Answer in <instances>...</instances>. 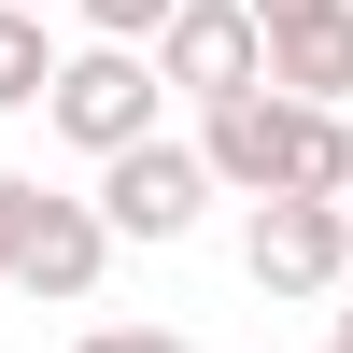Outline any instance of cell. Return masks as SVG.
I'll return each mask as SVG.
<instances>
[{
	"instance_id": "obj_1",
	"label": "cell",
	"mask_w": 353,
	"mask_h": 353,
	"mask_svg": "<svg viewBox=\"0 0 353 353\" xmlns=\"http://www.w3.org/2000/svg\"><path fill=\"white\" fill-rule=\"evenodd\" d=\"M43 128L71 141V156H141L156 141V57H128V43H85V57H57V99H43Z\"/></svg>"
},
{
	"instance_id": "obj_2",
	"label": "cell",
	"mask_w": 353,
	"mask_h": 353,
	"mask_svg": "<svg viewBox=\"0 0 353 353\" xmlns=\"http://www.w3.org/2000/svg\"><path fill=\"white\" fill-rule=\"evenodd\" d=\"M297 156H311V113L269 99V85L226 99V113H198V170H212V198H254V212H269V198H297Z\"/></svg>"
},
{
	"instance_id": "obj_3",
	"label": "cell",
	"mask_w": 353,
	"mask_h": 353,
	"mask_svg": "<svg viewBox=\"0 0 353 353\" xmlns=\"http://www.w3.org/2000/svg\"><path fill=\"white\" fill-rule=\"evenodd\" d=\"M198 212H212V170H198V141H170V128L99 170V226L113 241H198Z\"/></svg>"
},
{
	"instance_id": "obj_4",
	"label": "cell",
	"mask_w": 353,
	"mask_h": 353,
	"mask_svg": "<svg viewBox=\"0 0 353 353\" xmlns=\"http://www.w3.org/2000/svg\"><path fill=\"white\" fill-rule=\"evenodd\" d=\"M156 85H184L198 113L254 99V85H269V28H254L241 0H184V14H170V43H156Z\"/></svg>"
},
{
	"instance_id": "obj_5",
	"label": "cell",
	"mask_w": 353,
	"mask_h": 353,
	"mask_svg": "<svg viewBox=\"0 0 353 353\" xmlns=\"http://www.w3.org/2000/svg\"><path fill=\"white\" fill-rule=\"evenodd\" d=\"M241 269H254V297H339L353 212H339V198H269V212L241 226Z\"/></svg>"
},
{
	"instance_id": "obj_6",
	"label": "cell",
	"mask_w": 353,
	"mask_h": 353,
	"mask_svg": "<svg viewBox=\"0 0 353 353\" xmlns=\"http://www.w3.org/2000/svg\"><path fill=\"white\" fill-rule=\"evenodd\" d=\"M99 269H113V226H99V198H28V241H14V297H43V311H85L99 297Z\"/></svg>"
},
{
	"instance_id": "obj_7",
	"label": "cell",
	"mask_w": 353,
	"mask_h": 353,
	"mask_svg": "<svg viewBox=\"0 0 353 353\" xmlns=\"http://www.w3.org/2000/svg\"><path fill=\"white\" fill-rule=\"evenodd\" d=\"M269 99H297V113H339V99H353V14L269 43Z\"/></svg>"
},
{
	"instance_id": "obj_8",
	"label": "cell",
	"mask_w": 353,
	"mask_h": 353,
	"mask_svg": "<svg viewBox=\"0 0 353 353\" xmlns=\"http://www.w3.org/2000/svg\"><path fill=\"white\" fill-rule=\"evenodd\" d=\"M57 99V43H43V14H0V113H43Z\"/></svg>"
},
{
	"instance_id": "obj_9",
	"label": "cell",
	"mask_w": 353,
	"mask_h": 353,
	"mask_svg": "<svg viewBox=\"0 0 353 353\" xmlns=\"http://www.w3.org/2000/svg\"><path fill=\"white\" fill-rule=\"evenodd\" d=\"M71 14H85V43H128V57H156L184 0H71Z\"/></svg>"
},
{
	"instance_id": "obj_10",
	"label": "cell",
	"mask_w": 353,
	"mask_h": 353,
	"mask_svg": "<svg viewBox=\"0 0 353 353\" xmlns=\"http://www.w3.org/2000/svg\"><path fill=\"white\" fill-rule=\"evenodd\" d=\"M254 28H269V43H297V28H325V14H353V0H241Z\"/></svg>"
},
{
	"instance_id": "obj_11",
	"label": "cell",
	"mask_w": 353,
	"mask_h": 353,
	"mask_svg": "<svg viewBox=\"0 0 353 353\" xmlns=\"http://www.w3.org/2000/svg\"><path fill=\"white\" fill-rule=\"evenodd\" d=\"M28 198H43V184H28V170H0V283H14V241H28Z\"/></svg>"
},
{
	"instance_id": "obj_12",
	"label": "cell",
	"mask_w": 353,
	"mask_h": 353,
	"mask_svg": "<svg viewBox=\"0 0 353 353\" xmlns=\"http://www.w3.org/2000/svg\"><path fill=\"white\" fill-rule=\"evenodd\" d=\"M71 353H184V339H170V325H85Z\"/></svg>"
},
{
	"instance_id": "obj_13",
	"label": "cell",
	"mask_w": 353,
	"mask_h": 353,
	"mask_svg": "<svg viewBox=\"0 0 353 353\" xmlns=\"http://www.w3.org/2000/svg\"><path fill=\"white\" fill-rule=\"evenodd\" d=\"M325 353H353V311H339V325H325Z\"/></svg>"
},
{
	"instance_id": "obj_14",
	"label": "cell",
	"mask_w": 353,
	"mask_h": 353,
	"mask_svg": "<svg viewBox=\"0 0 353 353\" xmlns=\"http://www.w3.org/2000/svg\"><path fill=\"white\" fill-rule=\"evenodd\" d=\"M0 14H57V0H0Z\"/></svg>"
}]
</instances>
